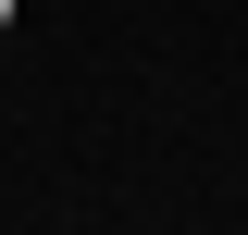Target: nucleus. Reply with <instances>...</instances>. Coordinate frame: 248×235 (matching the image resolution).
I'll return each instance as SVG.
<instances>
[{
    "label": "nucleus",
    "instance_id": "obj_1",
    "mask_svg": "<svg viewBox=\"0 0 248 235\" xmlns=\"http://www.w3.org/2000/svg\"><path fill=\"white\" fill-rule=\"evenodd\" d=\"M13 13H25V0H0V25H13Z\"/></svg>",
    "mask_w": 248,
    "mask_h": 235
}]
</instances>
